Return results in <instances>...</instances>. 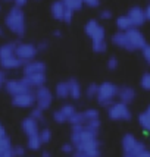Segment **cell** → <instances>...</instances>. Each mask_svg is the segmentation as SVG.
<instances>
[{
	"mask_svg": "<svg viewBox=\"0 0 150 157\" xmlns=\"http://www.w3.org/2000/svg\"><path fill=\"white\" fill-rule=\"evenodd\" d=\"M84 31L90 37V40H91V48L94 50L96 53H105L108 50L106 33H105V28L99 24V21H96V19L87 21L85 25H84Z\"/></svg>",
	"mask_w": 150,
	"mask_h": 157,
	"instance_id": "cell-1",
	"label": "cell"
},
{
	"mask_svg": "<svg viewBox=\"0 0 150 157\" xmlns=\"http://www.w3.org/2000/svg\"><path fill=\"white\" fill-rule=\"evenodd\" d=\"M5 25L16 37H24L27 31V22H25V13L22 7L14 6L9 9V12L5 16Z\"/></svg>",
	"mask_w": 150,
	"mask_h": 157,
	"instance_id": "cell-2",
	"label": "cell"
},
{
	"mask_svg": "<svg viewBox=\"0 0 150 157\" xmlns=\"http://www.w3.org/2000/svg\"><path fill=\"white\" fill-rule=\"evenodd\" d=\"M118 91L119 88L116 87L113 82L106 81L99 85V93H97V101L102 107H109L112 103L115 101V98L118 97Z\"/></svg>",
	"mask_w": 150,
	"mask_h": 157,
	"instance_id": "cell-3",
	"label": "cell"
},
{
	"mask_svg": "<svg viewBox=\"0 0 150 157\" xmlns=\"http://www.w3.org/2000/svg\"><path fill=\"white\" fill-rule=\"evenodd\" d=\"M97 135L99 132L90 129L87 126H72L71 129V143L74 144V147H78L84 143H89V141H93V140H97Z\"/></svg>",
	"mask_w": 150,
	"mask_h": 157,
	"instance_id": "cell-4",
	"label": "cell"
},
{
	"mask_svg": "<svg viewBox=\"0 0 150 157\" xmlns=\"http://www.w3.org/2000/svg\"><path fill=\"white\" fill-rule=\"evenodd\" d=\"M108 116L110 121L122 122V121H130L132 115H131L128 104H124L121 101H113L108 107Z\"/></svg>",
	"mask_w": 150,
	"mask_h": 157,
	"instance_id": "cell-5",
	"label": "cell"
},
{
	"mask_svg": "<svg viewBox=\"0 0 150 157\" xmlns=\"http://www.w3.org/2000/svg\"><path fill=\"white\" fill-rule=\"evenodd\" d=\"M15 55L18 59L27 63L35 59V56L38 55V50H37V44L33 43H16V50H15Z\"/></svg>",
	"mask_w": 150,
	"mask_h": 157,
	"instance_id": "cell-6",
	"label": "cell"
},
{
	"mask_svg": "<svg viewBox=\"0 0 150 157\" xmlns=\"http://www.w3.org/2000/svg\"><path fill=\"white\" fill-rule=\"evenodd\" d=\"M122 150L124 153H134L136 156H138L143 150H146V144L138 141L132 134H125L122 137Z\"/></svg>",
	"mask_w": 150,
	"mask_h": 157,
	"instance_id": "cell-7",
	"label": "cell"
},
{
	"mask_svg": "<svg viewBox=\"0 0 150 157\" xmlns=\"http://www.w3.org/2000/svg\"><path fill=\"white\" fill-rule=\"evenodd\" d=\"M34 96H35V107H38L41 110H47L52 106V103H53V93L46 85L35 90Z\"/></svg>",
	"mask_w": 150,
	"mask_h": 157,
	"instance_id": "cell-8",
	"label": "cell"
},
{
	"mask_svg": "<svg viewBox=\"0 0 150 157\" xmlns=\"http://www.w3.org/2000/svg\"><path fill=\"white\" fill-rule=\"evenodd\" d=\"M5 90H6L7 94H10L12 97L33 91V90L30 88V85L25 82L24 78H21V79H6V82H5Z\"/></svg>",
	"mask_w": 150,
	"mask_h": 157,
	"instance_id": "cell-9",
	"label": "cell"
},
{
	"mask_svg": "<svg viewBox=\"0 0 150 157\" xmlns=\"http://www.w3.org/2000/svg\"><path fill=\"white\" fill-rule=\"evenodd\" d=\"M125 34H127L128 43H130V46L132 47V50H143L146 47V44H147L146 37H144V34L138 28H131Z\"/></svg>",
	"mask_w": 150,
	"mask_h": 157,
	"instance_id": "cell-10",
	"label": "cell"
},
{
	"mask_svg": "<svg viewBox=\"0 0 150 157\" xmlns=\"http://www.w3.org/2000/svg\"><path fill=\"white\" fill-rule=\"evenodd\" d=\"M12 104L18 109H33L35 106V96L34 91H30L25 94H19V96L12 97Z\"/></svg>",
	"mask_w": 150,
	"mask_h": 157,
	"instance_id": "cell-11",
	"label": "cell"
},
{
	"mask_svg": "<svg viewBox=\"0 0 150 157\" xmlns=\"http://www.w3.org/2000/svg\"><path fill=\"white\" fill-rule=\"evenodd\" d=\"M75 113H77V109L74 104H63L61 109H57L53 113V119L56 123H68Z\"/></svg>",
	"mask_w": 150,
	"mask_h": 157,
	"instance_id": "cell-12",
	"label": "cell"
},
{
	"mask_svg": "<svg viewBox=\"0 0 150 157\" xmlns=\"http://www.w3.org/2000/svg\"><path fill=\"white\" fill-rule=\"evenodd\" d=\"M82 113H84V126L99 132V129H100V113H99V110L87 109Z\"/></svg>",
	"mask_w": 150,
	"mask_h": 157,
	"instance_id": "cell-13",
	"label": "cell"
},
{
	"mask_svg": "<svg viewBox=\"0 0 150 157\" xmlns=\"http://www.w3.org/2000/svg\"><path fill=\"white\" fill-rule=\"evenodd\" d=\"M22 74L24 76H31V75H38V74H46V65L41 60H31L27 62L22 66Z\"/></svg>",
	"mask_w": 150,
	"mask_h": 157,
	"instance_id": "cell-14",
	"label": "cell"
},
{
	"mask_svg": "<svg viewBox=\"0 0 150 157\" xmlns=\"http://www.w3.org/2000/svg\"><path fill=\"white\" fill-rule=\"evenodd\" d=\"M127 16L130 18L131 24L134 28L141 27L144 22H146V13H144V9H141L140 6H132L127 12Z\"/></svg>",
	"mask_w": 150,
	"mask_h": 157,
	"instance_id": "cell-15",
	"label": "cell"
},
{
	"mask_svg": "<svg viewBox=\"0 0 150 157\" xmlns=\"http://www.w3.org/2000/svg\"><path fill=\"white\" fill-rule=\"evenodd\" d=\"M21 128H22V132L28 138V137H33V135H38V132H40V123L37 122L35 119H33L31 116H27L21 122Z\"/></svg>",
	"mask_w": 150,
	"mask_h": 157,
	"instance_id": "cell-16",
	"label": "cell"
},
{
	"mask_svg": "<svg viewBox=\"0 0 150 157\" xmlns=\"http://www.w3.org/2000/svg\"><path fill=\"white\" fill-rule=\"evenodd\" d=\"M118 98H119V101L124 103V104H130V103H132L134 98H136V90L132 88V87L124 85V87H121L119 91H118Z\"/></svg>",
	"mask_w": 150,
	"mask_h": 157,
	"instance_id": "cell-17",
	"label": "cell"
},
{
	"mask_svg": "<svg viewBox=\"0 0 150 157\" xmlns=\"http://www.w3.org/2000/svg\"><path fill=\"white\" fill-rule=\"evenodd\" d=\"M112 44L116 46V47L119 48H124V50H128V52H134L132 47L130 46V43H128V38H127V34L122 33V31H118L115 34L112 35Z\"/></svg>",
	"mask_w": 150,
	"mask_h": 157,
	"instance_id": "cell-18",
	"label": "cell"
},
{
	"mask_svg": "<svg viewBox=\"0 0 150 157\" xmlns=\"http://www.w3.org/2000/svg\"><path fill=\"white\" fill-rule=\"evenodd\" d=\"M24 79H25V82H27L28 85H30V88H31V90H37V88H40V87H44V85H46V81H47L46 74H38V75L24 76Z\"/></svg>",
	"mask_w": 150,
	"mask_h": 157,
	"instance_id": "cell-19",
	"label": "cell"
},
{
	"mask_svg": "<svg viewBox=\"0 0 150 157\" xmlns=\"http://www.w3.org/2000/svg\"><path fill=\"white\" fill-rule=\"evenodd\" d=\"M65 12H66V6L62 3V0H55L50 6V13L55 18L56 21H63V16H65Z\"/></svg>",
	"mask_w": 150,
	"mask_h": 157,
	"instance_id": "cell-20",
	"label": "cell"
},
{
	"mask_svg": "<svg viewBox=\"0 0 150 157\" xmlns=\"http://www.w3.org/2000/svg\"><path fill=\"white\" fill-rule=\"evenodd\" d=\"M24 65H25V63L21 60V59H18L16 56L9 57V59H5V60H0V66H2L3 71H15V69L22 68Z\"/></svg>",
	"mask_w": 150,
	"mask_h": 157,
	"instance_id": "cell-21",
	"label": "cell"
},
{
	"mask_svg": "<svg viewBox=\"0 0 150 157\" xmlns=\"http://www.w3.org/2000/svg\"><path fill=\"white\" fill-rule=\"evenodd\" d=\"M12 143H10V138L7 137L5 128L0 129V156L2 154H6V153H10L12 151Z\"/></svg>",
	"mask_w": 150,
	"mask_h": 157,
	"instance_id": "cell-22",
	"label": "cell"
},
{
	"mask_svg": "<svg viewBox=\"0 0 150 157\" xmlns=\"http://www.w3.org/2000/svg\"><path fill=\"white\" fill-rule=\"evenodd\" d=\"M15 50H16V43H5L0 46V60H5V59H9V57H14Z\"/></svg>",
	"mask_w": 150,
	"mask_h": 157,
	"instance_id": "cell-23",
	"label": "cell"
},
{
	"mask_svg": "<svg viewBox=\"0 0 150 157\" xmlns=\"http://www.w3.org/2000/svg\"><path fill=\"white\" fill-rule=\"evenodd\" d=\"M68 87H69V97L74 98V100H80V97L82 94L80 82L77 81L75 78H71V79H68Z\"/></svg>",
	"mask_w": 150,
	"mask_h": 157,
	"instance_id": "cell-24",
	"label": "cell"
},
{
	"mask_svg": "<svg viewBox=\"0 0 150 157\" xmlns=\"http://www.w3.org/2000/svg\"><path fill=\"white\" fill-rule=\"evenodd\" d=\"M55 94L57 98L61 100H66L69 97V87H68V81H61L56 84L55 87Z\"/></svg>",
	"mask_w": 150,
	"mask_h": 157,
	"instance_id": "cell-25",
	"label": "cell"
},
{
	"mask_svg": "<svg viewBox=\"0 0 150 157\" xmlns=\"http://www.w3.org/2000/svg\"><path fill=\"white\" fill-rule=\"evenodd\" d=\"M116 27L119 31H122V33H127L128 29H131L132 27V24H131L130 18L127 16V15H121V16H118L116 18Z\"/></svg>",
	"mask_w": 150,
	"mask_h": 157,
	"instance_id": "cell-26",
	"label": "cell"
},
{
	"mask_svg": "<svg viewBox=\"0 0 150 157\" xmlns=\"http://www.w3.org/2000/svg\"><path fill=\"white\" fill-rule=\"evenodd\" d=\"M137 121H138V125L141 126V129H144L146 132H150V113L141 112L137 117Z\"/></svg>",
	"mask_w": 150,
	"mask_h": 157,
	"instance_id": "cell-27",
	"label": "cell"
},
{
	"mask_svg": "<svg viewBox=\"0 0 150 157\" xmlns=\"http://www.w3.org/2000/svg\"><path fill=\"white\" fill-rule=\"evenodd\" d=\"M62 3L66 6V9L72 10V12H77V10H81L84 3L82 0H62Z\"/></svg>",
	"mask_w": 150,
	"mask_h": 157,
	"instance_id": "cell-28",
	"label": "cell"
},
{
	"mask_svg": "<svg viewBox=\"0 0 150 157\" xmlns=\"http://www.w3.org/2000/svg\"><path fill=\"white\" fill-rule=\"evenodd\" d=\"M41 140L38 135H33V137H28L27 140V147L30 148V150H33V151H37V150H40L41 148Z\"/></svg>",
	"mask_w": 150,
	"mask_h": 157,
	"instance_id": "cell-29",
	"label": "cell"
},
{
	"mask_svg": "<svg viewBox=\"0 0 150 157\" xmlns=\"http://www.w3.org/2000/svg\"><path fill=\"white\" fill-rule=\"evenodd\" d=\"M38 137H40L41 140V144H47L52 141V131L49 129V128H43V129H40V132H38Z\"/></svg>",
	"mask_w": 150,
	"mask_h": 157,
	"instance_id": "cell-30",
	"label": "cell"
},
{
	"mask_svg": "<svg viewBox=\"0 0 150 157\" xmlns=\"http://www.w3.org/2000/svg\"><path fill=\"white\" fill-rule=\"evenodd\" d=\"M69 123L72 126H81V125H84V113L82 112H77L74 116L71 117Z\"/></svg>",
	"mask_w": 150,
	"mask_h": 157,
	"instance_id": "cell-31",
	"label": "cell"
},
{
	"mask_svg": "<svg viewBox=\"0 0 150 157\" xmlns=\"http://www.w3.org/2000/svg\"><path fill=\"white\" fill-rule=\"evenodd\" d=\"M30 116L33 117V119H35L38 123H40V122L44 123V110L38 109V107H33V110H31V115H30Z\"/></svg>",
	"mask_w": 150,
	"mask_h": 157,
	"instance_id": "cell-32",
	"label": "cell"
},
{
	"mask_svg": "<svg viewBox=\"0 0 150 157\" xmlns=\"http://www.w3.org/2000/svg\"><path fill=\"white\" fill-rule=\"evenodd\" d=\"M97 93H99V85L97 84H90L87 90H85V97L89 98H97Z\"/></svg>",
	"mask_w": 150,
	"mask_h": 157,
	"instance_id": "cell-33",
	"label": "cell"
},
{
	"mask_svg": "<svg viewBox=\"0 0 150 157\" xmlns=\"http://www.w3.org/2000/svg\"><path fill=\"white\" fill-rule=\"evenodd\" d=\"M140 85H141V88H143V90L150 91V72H144L143 75H141Z\"/></svg>",
	"mask_w": 150,
	"mask_h": 157,
	"instance_id": "cell-34",
	"label": "cell"
},
{
	"mask_svg": "<svg viewBox=\"0 0 150 157\" xmlns=\"http://www.w3.org/2000/svg\"><path fill=\"white\" fill-rule=\"evenodd\" d=\"M62 153L63 154H74V151H75V147H74V144L72 143H65L63 145H62Z\"/></svg>",
	"mask_w": 150,
	"mask_h": 157,
	"instance_id": "cell-35",
	"label": "cell"
},
{
	"mask_svg": "<svg viewBox=\"0 0 150 157\" xmlns=\"http://www.w3.org/2000/svg\"><path fill=\"white\" fill-rule=\"evenodd\" d=\"M12 153H14V157H24L25 156V148L22 145H14Z\"/></svg>",
	"mask_w": 150,
	"mask_h": 157,
	"instance_id": "cell-36",
	"label": "cell"
},
{
	"mask_svg": "<svg viewBox=\"0 0 150 157\" xmlns=\"http://www.w3.org/2000/svg\"><path fill=\"white\" fill-rule=\"evenodd\" d=\"M112 10H109V9H103V10H100V13H99V18L102 21H109L112 19Z\"/></svg>",
	"mask_w": 150,
	"mask_h": 157,
	"instance_id": "cell-37",
	"label": "cell"
},
{
	"mask_svg": "<svg viewBox=\"0 0 150 157\" xmlns=\"http://www.w3.org/2000/svg\"><path fill=\"white\" fill-rule=\"evenodd\" d=\"M106 66H108L109 71H115V69L118 68V59H116V57H109V59H108V63H106Z\"/></svg>",
	"mask_w": 150,
	"mask_h": 157,
	"instance_id": "cell-38",
	"label": "cell"
},
{
	"mask_svg": "<svg viewBox=\"0 0 150 157\" xmlns=\"http://www.w3.org/2000/svg\"><path fill=\"white\" fill-rule=\"evenodd\" d=\"M141 55H143V59L147 63H150V44H146V47L141 50Z\"/></svg>",
	"mask_w": 150,
	"mask_h": 157,
	"instance_id": "cell-39",
	"label": "cell"
},
{
	"mask_svg": "<svg viewBox=\"0 0 150 157\" xmlns=\"http://www.w3.org/2000/svg\"><path fill=\"white\" fill-rule=\"evenodd\" d=\"M72 18H74V12L69 10V9H66L65 16H63V22H65V24H71V22H72Z\"/></svg>",
	"mask_w": 150,
	"mask_h": 157,
	"instance_id": "cell-40",
	"label": "cell"
},
{
	"mask_svg": "<svg viewBox=\"0 0 150 157\" xmlns=\"http://www.w3.org/2000/svg\"><path fill=\"white\" fill-rule=\"evenodd\" d=\"M82 3L89 7H99L100 5V0H82Z\"/></svg>",
	"mask_w": 150,
	"mask_h": 157,
	"instance_id": "cell-41",
	"label": "cell"
},
{
	"mask_svg": "<svg viewBox=\"0 0 150 157\" xmlns=\"http://www.w3.org/2000/svg\"><path fill=\"white\" fill-rule=\"evenodd\" d=\"M47 48H49L47 41H40V43L37 44V50H38V52H46Z\"/></svg>",
	"mask_w": 150,
	"mask_h": 157,
	"instance_id": "cell-42",
	"label": "cell"
},
{
	"mask_svg": "<svg viewBox=\"0 0 150 157\" xmlns=\"http://www.w3.org/2000/svg\"><path fill=\"white\" fill-rule=\"evenodd\" d=\"M5 82H6V74L3 69H0V88L5 87Z\"/></svg>",
	"mask_w": 150,
	"mask_h": 157,
	"instance_id": "cell-43",
	"label": "cell"
},
{
	"mask_svg": "<svg viewBox=\"0 0 150 157\" xmlns=\"http://www.w3.org/2000/svg\"><path fill=\"white\" fill-rule=\"evenodd\" d=\"M14 3H15V6L22 7V6H25V5L28 3V0H14Z\"/></svg>",
	"mask_w": 150,
	"mask_h": 157,
	"instance_id": "cell-44",
	"label": "cell"
},
{
	"mask_svg": "<svg viewBox=\"0 0 150 157\" xmlns=\"http://www.w3.org/2000/svg\"><path fill=\"white\" fill-rule=\"evenodd\" d=\"M138 157H150V148H146V150H143L140 154H138Z\"/></svg>",
	"mask_w": 150,
	"mask_h": 157,
	"instance_id": "cell-45",
	"label": "cell"
},
{
	"mask_svg": "<svg viewBox=\"0 0 150 157\" xmlns=\"http://www.w3.org/2000/svg\"><path fill=\"white\" fill-rule=\"evenodd\" d=\"M144 13H146V21H150V3L147 5V7L144 9Z\"/></svg>",
	"mask_w": 150,
	"mask_h": 157,
	"instance_id": "cell-46",
	"label": "cell"
},
{
	"mask_svg": "<svg viewBox=\"0 0 150 157\" xmlns=\"http://www.w3.org/2000/svg\"><path fill=\"white\" fill-rule=\"evenodd\" d=\"M122 157H138V156H136L134 153H124Z\"/></svg>",
	"mask_w": 150,
	"mask_h": 157,
	"instance_id": "cell-47",
	"label": "cell"
},
{
	"mask_svg": "<svg viewBox=\"0 0 150 157\" xmlns=\"http://www.w3.org/2000/svg\"><path fill=\"white\" fill-rule=\"evenodd\" d=\"M41 157H52V154H50L49 151H43V153H41Z\"/></svg>",
	"mask_w": 150,
	"mask_h": 157,
	"instance_id": "cell-48",
	"label": "cell"
},
{
	"mask_svg": "<svg viewBox=\"0 0 150 157\" xmlns=\"http://www.w3.org/2000/svg\"><path fill=\"white\" fill-rule=\"evenodd\" d=\"M53 35H55V37H62V33L59 31V29H56L55 33H53Z\"/></svg>",
	"mask_w": 150,
	"mask_h": 157,
	"instance_id": "cell-49",
	"label": "cell"
},
{
	"mask_svg": "<svg viewBox=\"0 0 150 157\" xmlns=\"http://www.w3.org/2000/svg\"><path fill=\"white\" fill-rule=\"evenodd\" d=\"M2 35H3V27L0 25V37H2Z\"/></svg>",
	"mask_w": 150,
	"mask_h": 157,
	"instance_id": "cell-50",
	"label": "cell"
},
{
	"mask_svg": "<svg viewBox=\"0 0 150 157\" xmlns=\"http://www.w3.org/2000/svg\"><path fill=\"white\" fill-rule=\"evenodd\" d=\"M147 113H150V104H149V107H147V110H146Z\"/></svg>",
	"mask_w": 150,
	"mask_h": 157,
	"instance_id": "cell-51",
	"label": "cell"
},
{
	"mask_svg": "<svg viewBox=\"0 0 150 157\" xmlns=\"http://www.w3.org/2000/svg\"><path fill=\"white\" fill-rule=\"evenodd\" d=\"M3 2H14V0H3Z\"/></svg>",
	"mask_w": 150,
	"mask_h": 157,
	"instance_id": "cell-52",
	"label": "cell"
},
{
	"mask_svg": "<svg viewBox=\"0 0 150 157\" xmlns=\"http://www.w3.org/2000/svg\"><path fill=\"white\" fill-rule=\"evenodd\" d=\"M2 128H3V125H2V123H0V129H2Z\"/></svg>",
	"mask_w": 150,
	"mask_h": 157,
	"instance_id": "cell-53",
	"label": "cell"
},
{
	"mask_svg": "<svg viewBox=\"0 0 150 157\" xmlns=\"http://www.w3.org/2000/svg\"><path fill=\"white\" fill-rule=\"evenodd\" d=\"M0 10H2V6H0Z\"/></svg>",
	"mask_w": 150,
	"mask_h": 157,
	"instance_id": "cell-54",
	"label": "cell"
},
{
	"mask_svg": "<svg viewBox=\"0 0 150 157\" xmlns=\"http://www.w3.org/2000/svg\"><path fill=\"white\" fill-rule=\"evenodd\" d=\"M37 2H38V0H37Z\"/></svg>",
	"mask_w": 150,
	"mask_h": 157,
	"instance_id": "cell-55",
	"label": "cell"
}]
</instances>
